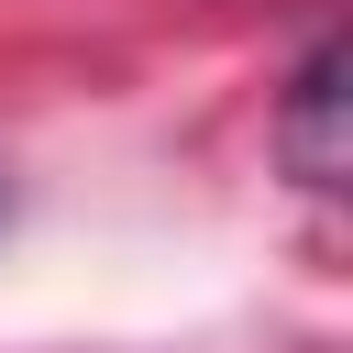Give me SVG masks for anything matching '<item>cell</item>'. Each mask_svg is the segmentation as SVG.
<instances>
[{
  "mask_svg": "<svg viewBox=\"0 0 353 353\" xmlns=\"http://www.w3.org/2000/svg\"><path fill=\"white\" fill-rule=\"evenodd\" d=\"M342 44H309L298 55V77H287V99H276V154L309 176V188H342V165H353V143H342Z\"/></svg>",
  "mask_w": 353,
  "mask_h": 353,
  "instance_id": "6da1fadb",
  "label": "cell"
}]
</instances>
